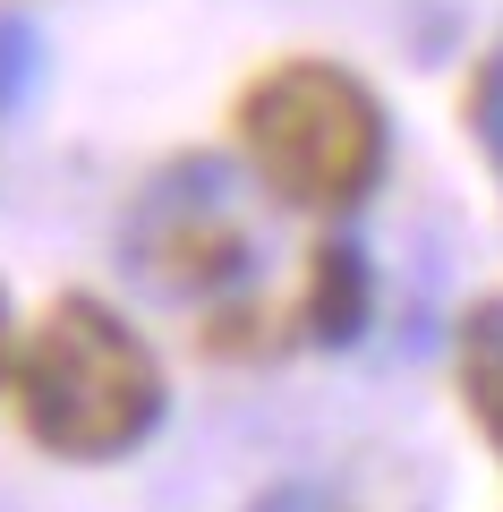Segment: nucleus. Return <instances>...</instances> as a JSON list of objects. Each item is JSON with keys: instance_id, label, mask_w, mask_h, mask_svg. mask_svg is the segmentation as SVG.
<instances>
[{"instance_id": "nucleus-1", "label": "nucleus", "mask_w": 503, "mask_h": 512, "mask_svg": "<svg viewBox=\"0 0 503 512\" xmlns=\"http://www.w3.org/2000/svg\"><path fill=\"white\" fill-rule=\"evenodd\" d=\"M18 419L60 461L137 453L162 419V367L120 308L52 299V316L18 350Z\"/></svg>"}, {"instance_id": "nucleus-2", "label": "nucleus", "mask_w": 503, "mask_h": 512, "mask_svg": "<svg viewBox=\"0 0 503 512\" xmlns=\"http://www.w3.org/2000/svg\"><path fill=\"white\" fill-rule=\"evenodd\" d=\"M239 146L282 205L350 214L384 180V103L333 60H282L239 94Z\"/></svg>"}, {"instance_id": "nucleus-3", "label": "nucleus", "mask_w": 503, "mask_h": 512, "mask_svg": "<svg viewBox=\"0 0 503 512\" xmlns=\"http://www.w3.org/2000/svg\"><path fill=\"white\" fill-rule=\"evenodd\" d=\"M256 231L222 163H171L128 214V274L162 299H214L248 282Z\"/></svg>"}, {"instance_id": "nucleus-4", "label": "nucleus", "mask_w": 503, "mask_h": 512, "mask_svg": "<svg viewBox=\"0 0 503 512\" xmlns=\"http://www.w3.org/2000/svg\"><path fill=\"white\" fill-rule=\"evenodd\" d=\"M367 316H376V274H367V248H359V239H316V256H307V299H299L307 342L350 350V342L367 333Z\"/></svg>"}, {"instance_id": "nucleus-5", "label": "nucleus", "mask_w": 503, "mask_h": 512, "mask_svg": "<svg viewBox=\"0 0 503 512\" xmlns=\"http://www.w3.org/2000/svg\"><path fill=\"white\" fill-rule=\"evenodd\" d=\"M461 402H469L478 436L503 461V299H486V308L461 316Z\"/></svg>"}, {"instance_id": "nucleus-6", "label": "nucleus", "mask_w": 503, "mask_h": 512, "mask_svg": "<svg viewBox=\"0 0 503 512\" xmlns=\"http://www.w3.org/2000/svg\"><path fill=\"white\" fill-rule=\"evenodd\" d=\"M35 77H43V35L26 18H0V120L35 94Z\"/></svg>"}, {"instance_id": "nucleus-7", "label": "nucleus", "mask_w": 503, "mask_h": 512, "mask_svg": "<svg viewBox=\"0 0 503 512\" xmlns=\"http://www.w3.org/2000/svg\"><path fill=\"white\" fill-rule=\"evenodd\" d=\"M469 137L486 146V163H495V180H503V43L486 52V69L469 77Z\"/></svg>"}, {"instance_id": "nucleus-8", "label": "nucleus", "mask_w": 503, "mask_h": 512, "mask_svg": "<svg viewBox=\"0 0 503 512\" xmlns=\"http://www.w3.org/2000/svg\"><path fill=\"white\" fill-rule=\"evenodd\" d=\"M0 359H9V308H0Z\"/></svg>"}]
</instances>
